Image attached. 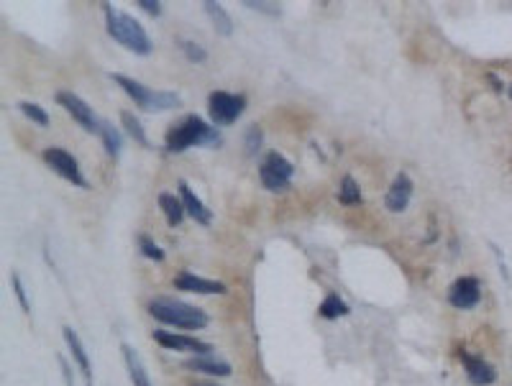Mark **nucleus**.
<instances>
[{
    "instance_id": "nucleus-26",
    "label": "nucleus",
    "mask_w": 512,
    "mask_h": 386,
    "mask_svg": "<svg viewBox=\"0 0 512 386\" xmlns=\"http://www.w3.org/2000/svg\"><path fill=\"white\" fill-rule=\"evenodd\" d=\"M11 287H13L15 299H18L21 310L26 312V315H31V302H29V297H26V287H23L21 276H18V274H11Z\"/></svg>"
},
{
    "instance_id": "nucleus-5",
    "label": "nucleus",
    "mask_w": 512,
    "mask_h": 386,
    "mask_svg": "<svg viewBox=\"0 0 512 386\" xmlns=\"http://www.w3.org/2000/svg\"><path fill=\"white\" fill-rule=\"evenodd\" d=\"M292 171H295V166H292V164L287 162L282 154L272 151V154H269L267 159L261 162L259 179H261V185L267 187L269 192H284V190L290 187Z\"/></svg>"
},
{
    "instance_id": "nucleus-28",
    "label": "nucleus",
    "mask_w": 512,
    "mask_h": 386,
    "mask_svg": "<svg viewBox=\"0 0 512 386\" xmlns=\"http://www.w3.org/2000/svg\"><path fill=\"white\" fill-rule=\"evenodd\" d=\"M259 146H261V131H259V126H251L246 131V151H249V154H256Z\"/></svg>"
},
{
    "instance_id": "nucleus-1",
    "label": "nucleus",
    "mask_w": 512,
    "mask_h": 386,
    "mask_svg": "<svg viewBox=\"0 0 512 386\" xmlns=\"http://www.w3.org/2000/svg\"><path fill=\"white\" fill-rule=\"evenodd\" d=\"M148 315L164 325H172L174 330H202L208 325V312L200 307L187 305L182 299L156 297L148 302Z\"/></svg>"
},
{
    "instance_id": "nucleus-30",
    "label": "nucleus",
    "mask_w": 512,
    "mask_h": 386,
    "mask_svg": "<svg viewBox=\"0 0 512 386\" xmlns=\"http://www.w3.org/2000/svg\"><path fill=\"white\" fill-rule=\"evenodd\" d=\"M249 8H259V10H267V13H279V8H269L272 3H244Z\"/></svg>"
},
{
    "instance_id": "nucleus-22",
    "label": "nucleus",
    "mask_w": 512,
    "mask_h": 386,
    "mask_svg": "<svg viewBox=\"0 0 512 386\" xmlns=\"http://www.w3.org/2000/svg\"><path fill=\"white\" fill-rule=\"evenodd\" d=\"M100 138L105 143V151L113 156V159H118L120 154V146H123V138H120L118 128H113L108 120H103V128H100Z\"/></svg>"
},
{
    "instance_id": "nucleus-11",
    "label": "nucleus",
    "mask_w": 512,
    "mask_h": 386,
    "mask_svg": "<svg viewBox=\"0 0 512 386\" xmlns=\"http://www.w3.org/2000/svg\"><path fill=\"white\" fill-rule=\"evenodd\" d=\"M459 358H461V364H464V369H466V379L474 386H490V384L497 381V371H494V366L487 364L484 358L471 356V353H466V350H461Z\"/></svg>"
},
{
    "instance_id": "nucleus-13",
    "label": "nucleus",
    "mask_w": 512,
    "mask_h": 386,
    "mask_svg": "<svg viewBox=\"0 0 512 386\" xmlns=\"http://www.w3.org/2000/svg\"><path fill=\"white\" fill-rule=\"evenodd\" d=\"M413 179L408 177V174H397V177L392 179V187L387 190V197H385V205L389 213H402V210L410 205V197H413Z\"/></svg>"
},
{
    "instance_id": "nucleus-32",
    "label": "nucleus",
    "mask_w": 512,
    "mask_h": 386,
    "mask_svg": "<svg viewBox=\"0 0 512 386\" xmlns=\"http://www.w3.org/2000/svg\"><path fill=\"white\" fill-rule=\"evenodd\" d=\"M510 97H512V85H510Z\"/></svg>"
},
{
    "instance_id": "nucleus-19",
    "label": "nucleus",
    "mask_w": 512,
    "mask_h": 386,
    "mask_svg": "<svg viewBox=\"0 0 512 386\" xmlns=\"http://www.w3.org/2000/svg\"><path fill=\"white\" fill-rule=\"evenodd\" d=\"M202 6H205V13L210 15V21H213V26H216L218 34H223V36H230V34H233V21H230V15L223 10L221 3L205 0Z\"/></svg>"
},
{
    "instance_id": "nucleus-31",
    "label": "nucleus",
    "mask_w": 512,
    "mask_h": 386,
    "mask_svg": "<svg viewBox=\"0 0 512 386\" xmlns=\"http://www.w3.org/2000/svg\"><path fill=\"white\" fill-rule=\"evenodd\" d=\"M193 386H218V384H213V381H198V384H193Z\"/></svg>"
},
{
    "instance_id": "nucleus-29",
    "label": "nucleus",
    "mask_w": 512,
    "mask_h": 386,
    "mask_svg": "<svg viewBox=\"0 0 512 386\" xmlns=\"http://www.w3.org/2000/svg\"><path fill=\"white\" fill-rule=\"evenodd\" d=\"M136 6H141L148 15H159V13H162V3H159V0H136Z\"/></svg>"
},
{
    "instance_id": "nucleus-8",
    "label": "nucleus",
    "mask_w": 512,
    "mask_h": 386,
    "mask_svg": "<svg viewBox=\"0 0 512 386\" xmlns=\"http://www.w3.org/2000/svg\"><path fill=\"white\" fill-rule=\"evenodd\" d=\"M154 341L167 350H185V353H195V356H210L213 345L202 343L193 335L185 333H169V330H154Z\"/></svg>"
},
{
    "instance_id": "nucleus-25",
    "label": "nucleus",
    "mask_w": 512,
    "mask_h": 386,
    "mask_svg": "<svg viewBox=\"0 0 512 386\" xmlns=\"http://www.w3.org/2000/svg\"><path fill=\"white\" fill-rule=\"evenodd\" d=\"M139 248H141V253L146 256V259H151V261H164V251L148 236H139Z\"/></svg>"
},
{
    "instance_id": "nucleus-10",
    "label": "nucleus",
    "mask_w": 512,
    "mask_h": 386,
    "mask_svg": "<svg viewBox=\"0 0 512 386\" xmlns=\"http://www.w3.org/2000/svg\"><path fill=\"white\" fill-rule=\"evenodd\" d=\"M111 80L118 85V87H123V92H126L131 100H134L139 108H144V110H148V113H154V108H156V92L159 90H151V87H146V85H141V82H136V80H131V77H126V75H111Z\"/></svg>"
},
{
    "instance_id": "nucleus-2",
    "label": "nucleus",
    "mask_w": 512,
    "mask_h": 386,
    "mask_svg": "<svg viewBox=\"0 0 512 386\" xmlns=\"http://www.w3.org/2000/svg\"><path fill=\"white\" fill-rule=\"evenodd\" d=\"M167 151H187L193 149V146H221V134H218L216 128L208 126L200 115H187L182 123L169 128V134H167Z\"/></svg>"
},
{
    "instance_id": "nucleus-14",
    "label": "nucleus",
    "mask_w": 512,
    "mask_h": 386,
    "mask_svg": "<svg viewBox=\"0 0 512 386\" xmlns=\"http://www.w3.org/2000/svg\"><path fill=\"white\" fill-rule=\"evenodd\" d=\"M62 335H64V343H67V348H69V353H72L74 364H77V369H80L82 376H85V384L95 386V384H92V366H90L88 350H85V345H82L80 335L74 333L69 325L62 327Z\"/></svg>"
},
{
    "instance_id": "nucleus-23",
    "label": "nucleus",
    "mask_w": 512,
    "mask_h": 386,
    "mask_svg": "<svg viewBox=\"0 0 512 386\" xmlns=\"http://www.w3.org/2000/svg\"><path fill=\"white\" fill-rule=\"evenodd\" d=\"M338 200H341L343 205H359V202H361V190H359L357 179L343 177L341 190H338Z\"/></svg>"
},
{
    "instance_id": "nucleus-17",
    "label": "nucleus",
    "mask_w": 512,
    "mask_h": 386,
    "mask_svg": "<svg viewBox=\"0 0 512 386\" xmlns=\"http://www.w3.org/2000/svg\"><path fill=\"white\" fill-rule=\"evenodd\" d=\"M120 353H123V361H126L131 384L134 386H151V379H148V373H146V366H144V361L139 358V353H136L128 343H120Z\"/></svg>"
},
{
    "instance_id": "nucleus-9",
    "label": "nucleus",
    "mask_w": 512,
    "mask_h": 386,
    "mask_svg": "<svg viewBox=\"0 0 512 386\" xmlns=\"http://www.w3.org/2000/svg\"><path fill=\"white\" fill-rule=\"evenodd\" d=\"M479 297H482V287H479V279H474V276H461L448 290V302L456 310H471V307L479 305Z\"/></svg>"
},
{
    "instance_id": "nucleus-16",
    "label": "nucleus",
    "mask_w": 512,
    "mask_h": 386,
    "mask_svg": "<svg viewBox=\"0 0 512 386\" xmlns=\"http://www.w3.org/2000/svg\"><path fill=\"white\" fill-rule=\"evenodd\" d=\"M185 369H187V371H195V373L221 376V379H226V376H230V373H233L230 364H226V361H221V358H216V356H195V358H187V361H185Z\"/></svg>"
},
{
    "instance_id": "nucleus-6",
    "label": "nucleus",
    "mask_w": 512,
    "mask_h": 386,
    "mask_svg": "<svg viewBox=\"0 0 512 386\" xmlns=\"http://www.w3.org/2000/svg\"><path fill=\"white\" fill-rule=\"evenodd\" d=\"M44 162L49 164L52 171H57L62 179H67V182L82 187V190L88 187V182H85V177H82V171H80V164H77V159H74L69 151L60 149V146L44 149Z\"/></svg>"
},
{
    "instance_id": "nucleus-27",
    "label": "nucleus",
    "mask_w": 512,
    "mask_h": 386,
    "mask_svg": "<svg viewBox=\"0 0 512 386\" xmlns=\"http://www.w3.org/2000/svg\"><path fill=\"white\" fill-rule=\"evenodd\" d=\"M179 44H182V52H185V57L190 62L202 64V62L208 59V54H205V49H202L200 44H195V41H179Z\"/></svg>"
},
{
    "instance_id": "nucleus-18",
    "label": "nucleus",
    "mask_w": 512,
    "mask_h": 386,
    "mask_svg": "<svg viewBox=\"0 0 512 386\" xmlns=\"http://www.w3.org/2000/svg\"><path fill=\"white\" fill-rule=\"evenodd\" d=\"M159 208H162L164 217H167V223L174 228V225L182 223V217H185V205H182V200L179 197H174L172 192H162L159 194Z\"/></svg>"
},
{
    "instance_id": "nucleus-20",
    "label": "nucleus",
    "mask_w": 512,
    "mask_h": 386,
    "mask_svg": "<svg viewBox=\"0 0 512 386\" xmlns=\"http://www.w3.org/2000/svg\"><path fill=\"white\" fill-rule=\"evenodd\" d=\"M349 312H351L349 305H346V302H343V299L338 297V294H333V292H331V294H328V297L323 299V302H320V315H323L326 320L346 317Z\"/></svg>"
},
{
    "instance_id": "nucleus-21",
    "label": "nucleus",
    "mask_w": 512,
    "mask_h": 386,
    "mask_svg": "<svg viewBox=\"0 0 512 386\" xmlns=\"http://www.w3.org/2000/svg\"><path fill=\"white\" fill-rule=\"evenodd\" d=\"M120 123H123V128H126L128 136H131V138H134L136 143H141V146H148L146 131H144L141 120L136 118L134 113H131V110H123V113H120Z\"/></svg>"
},
{
    "instance_id": "nucleus-12",
    "label": "nucleus",
    "mask_w": 512,
    "mask_h": 386,
    "mask_svg": "<svg viewBox=\"0 0 512 386\" xmlns=\"http://www.w3.org/2000/svg\"><path fill=\"white\" fill-rule=\"evenodd\" d=\"M174 287L182 292H195V294H226L228 287L216 279H202V276L193 274V271H182L174 276Z\"/></svg>"
},
{
    "instance_id": "nucleus-4",
    "label": "nucleus",
    "mask_w": 512,
    "mask_h": 386,
    "mask_svg": "<svg viewBox=\"0 0 512 386\" xmlns=\"http://www.w3.org/2000/svg\"><path fill=\"white\" fill-rule=\"evenodd\" d=\"M246 110V97L244 95H230V92H210L208 97V113L210 120L216 126H233L241 113Z\"/></svg>"
},
{
    "instance_id": "nucleus-3",
    "label": "nucleus",
    "mask_w": 512,
    "mask_h": 386,
    "mask_svg": "<svg viewBox=\"0 0 512 386\" xmlns=\"http://www.w3.org/2000/svg\"><path fill=\"white\" fill-rule=\"evenodd\" d=\"M105 21H108V34H111L118 44H123L126 49H131L134 54H151V38L144 31V26L136 18H131L128 13H120L111 3H103Z\"/></svg>"
},
{
    "instance_id": "nucleus-15",
    "label": "nucleus",
    "mask_w": 512,
    "mask_h": 386,
    "mask_svg": "<svg viewBox=\"0 0 512 386\" xmlns=\"http://www.w3.org/2000/svg\"><path fill=\"white\" fill-rule=\"evenodd\" d=\"M177 190H179V200H182V205H185V210H187V215L193 217V220H198L200 225H210V220H213L210 210L202 205V200L190 190V185H187L185 179H179L177 182Z\"/></svg>"
},
{
    "instance_id": "nucleus-7",
    "label": "nucleus",
    "mask_w": 512,
    "mask_h": 386,
    "mask_svg": "<svg viewBox=\"0 0 512 386\" xmlns=\"http://www.w3.org/2000/svg\"><path fill=\"white\" fill-rule=\"evenodd\" d=\"M57 103L64 108V110L72 115L77 123H80L85 131H90V134H100V128H103V120H97V115L92 113V108H90L82 97H77L74 92H57Z\"/></svg>"
},
{
    "instance_id": "nucleus-24",
    "label": "nucleus",
    "mask_w": 512,
    "mask_h": 386,
    "mask_svg": "<svg viewBox=\"0 0 512 386\" xmlns=\"http://www.w3.org/2000/svg\"><path fill=\"white\" fill-rule=\"evenodd\" d=\"M18 108H21V113L31 120V123H36V126H49V115H46V110L41 105L23 100V103H18Z\"/></svg>"
}]
</instances>
